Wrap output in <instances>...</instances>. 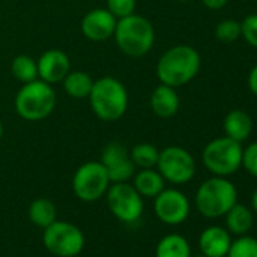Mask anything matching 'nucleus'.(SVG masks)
Segmentation results:
<instances>
[{
  "label": "nucleus",
  "mask_w": 257,
  "mask_h": 257,
  "mask_svg": "<svg viewBox=\"0 0 257 257\" xmlns=\"http://www.w3.org/2000/svg\"><path fill=\"white\" fill-rule=\"evenodd\" d=\"M201 58L191 46H176L167 50L158 64V77L164 85L183 86L200 71Z\"/></svg>",
  "instance_id": "f257e3e1"
},
{
  "label": "nucleus",
  "mask_w": 257,
  "mask_h": 257,
  "mask_svg": "<svg viewBox=\"0 0 257 257\" xmlns=\"http://www.w3.org/2000/svg\"><path fill=\"white\" fill-rule=\"evenodd\" d=\"M237 203V189L225 177L215 176L200 185L195 194L197 210L206 218L224 216Z\"/></svg>",
  "instance_id": "f03ea898"
},
{
  "label": "nucleus",
  "mask_w": 257,
  "mask_h": 257,
  "mask_svg": "<svg viewBox=\"0 0 257 257\" xmlns=\"http://www.w3.org/2000/svg\"><path fill=\"white\" fill-rule=\"evenodd\" d=\"M115 41L128 56H144L155 43V29L152 23L141 16H128L119 19L115 26Z\"/></svg>",
  "instance_id": "7ed1b4c3"
},
{
  "label": "nucleus",
  "mask_w": 257,
  "mask_h": 257,
  "mask_svg": "<svg viewBox=\"0 0 257 257\" xmlns=\"http://www.w3.org/2000/svg\"><path fill=\"white\" fill-rule=\"evenodd\" d=\"M88 97L94 113L104 121L121 118L127 109V91L124 85L113 77H101L94 82Z\"/></svg>",
  "instance_id": "20e7f679"
},
{
  "label": "nucleus",
  "mask_w": 257,
  "mask_h": 257,
  "mask_svg": "<svg viewBox=\"0 0 257 257\" xmlns=\"http://www.w3.org/2000/svg\"><path fill=\"white\" fill-rule=\"evenodd\" d=\"M56 103L55 91L44 80H32L25 83L16 97V109L19 115L29 121H38L52 113Z\"/></svg>",
  "instance_id": "39448f33"
},
{
  "label": "nucleus",
  "mask_w": 257,
  "mask_h": 257,
  "mask_svg": "<svg viewBox=\"0 0 257 257\" xmlns=\"http://www.w3.org/2000/svg\"><path fill=\"white\" fill-rule=\"evenodd\" d=\"M242 152L240 143L228 137L216 138L204 147L203 164L213 176L227 177L242 167Z\"/></svg>",
  "instance_id": "423d86ee"
},
{
  "label": "nucleus",
  "mask_w": 257,
  "mask_h": 257,
  "mask_svg": "<svg viewBox=\"0 0 257 257\" xmlns=\"http://www.w3.org/2000/svg\"><path fill=\"white\" fill-rule=\"evenodd\" d=\"M43 243L46 249L58 257H74L85 246L82 230L68 221H53L44 228Z\"/></svg>",
  "instance_id": "0eeeda50"
},
{
  "label": "nucleus",
  "mask_w": 257,
  "mask_h": 257,
  "mask_svg": "<svg viewBox=\"0 0 257 257\" xmlns=\"http://www.w3.org/2000/svg\"><path fill=\"white\" fill-rule=\"evenodd\" d=\"M158 171L161 176L174 183V185H185L194 179L197 167L192 155L177 146H170L159 152L158 159Z\"/></svg>",
  "instance_id": "6e6552de"
},
{
  "label": "nucleus",
  "mask_w": 257,
  "mask_h": 257,
  "mask_svg": "<svg viewBox=\"0 0 257 257\" xmlns=\"http://www.w3.org/2000/svg\"><path fill=\"white\" fill-rule=\"evenodd\" d=\"M109 176L101 162H86L77 168L73 177V191L82 201L91 203L103 197L109 188Z\"/></svg>",
  "instance_id": "1a4fd4ad"
},
{
  "label": "nucleus",
  "mask_w": 257,
  "mask_h": 257,
  "mask_svg": "<svg viewBox=\"0 0 257 257\" xmlns=\"http://www.w3.org/2000/svg\"><path fill=\"white\" fill-rule=\"evenodd\" d=\"M107 206L115 218L122 222H135L144 212V201L140 192L125 182L113 183L106 191Z\"/></svg>",
  "instance_id": "9d476101"
},
{
  "label": "nucleus",
  "mask_w": 257,
  "mask_h": 257,
  "mask_svg": "<svg viewBox=\"0 0 257 257\" xmlns=\"http://www.w3.org/2000/svg\"><path fill=\"white\" fill-rule=\"evenodd\" d=\"M189 212V200L183 192L177 189H164L155 197V213L164 224H182L188 219Z\"/></svg>",
  "instance_id": "9b49d317"
},
{
  "label": "nucleus",
  "mask_w": 257,
  "mask_h": 257,
  "mask_svg": "<svg viewBox=\"0 0 257 257\" xmlns=\"http://www.w3.org/2000/svg\"><path fill=\"white\" fill-rule=\"evenodd\" d=\"M101 164L107 171L109 180L113 183L127 182L135 174V164L131 153L119 143H110L101 153Z\"/></svg>",
  "instance_id": "f8f14e48"
},
{
  "label": "nucleus",
  "mask_w": 257,
  "mask_h": 257,
  "mask_svg": "<svg viewBox=\"0 0 257 257\" xmlns=\"http://www.w3.org/2000/svg\"><path fill=\"white\" fill-rule=\"evenodd\" d=\"M116 19L107 10H94L82 20V32L91 41H106L115 32Z\"/></svg>",
  "instance_id": "ddd939ff"
},
{
  "label": "nucleus",
  "mask_w": 257,
  "mask_h": 257,
  "mask_svg": "<svg viewBox=\"0 0 257 257\" xmlns=\"http://www.w3.org/2000/svg\"><path fill=\"white\" fill-rule=\"evenodd\" d=\"M38 76L47 83H56L64 80L70 73V59L61 50H47L38 59Z\"/></svg>",
  "instance_id": "4468645a"
},
{
  "label": "nucleus",
  "mask_w": 257,
  "mask_h": 257,
  "mask_svg": "<svg viewBox=\"0 0 257 257\" xmlns=\"http://www.w3.org/2000/svg\"><path fill=\"white\" fill-rule=\"evenodd\" d=\"M231 245V237L228 230L219 225H212L203 230L198 239V246L201 254L207 257H225Z\"/></svg>",
  "instance_id": "2eb2a0df"
},
{
  "label": "nucleus",
  "mask_w": 257,
  "mask_h": 257,
  "mask_svg": "<svg viewBox=\"0 0 257 257\" xmlns=\"http://www.w3.org/2000/svg\"><path fill=\"white\" fill-rule=\"evenodd\" d=\"M150 104H152L153 112L158 116L170 118V116L177 113V110L180 107V98H179V95L173 86L162 83L153 91L152 98H150Z\"/></svg>",
  "instance_id": "dca6fc26"
},
{
  "label": "nucleus",
  "mask_w": 257,
  "mask_h": 257,
  "mask_svg": "<svg viewBox=\"0 0 257 257\" xmlns=\"http://www.w3.org/2000/svg\"><path fill=\"white\" fill-rule=\"evenodd\" d=\"M222 127H224L225 137L237 143H242L248 140L252 132V119L245 110L233 109L225 115Z\"/></svg>",
  "instance_id": "f3484780"
},
{
  "label": "nucleus",
  "mask_w": 257,
  "mask_h": 257,
  "mask_svg": "<svg viewBox=\"0 0 257 257\" xmlns=\"http://www.w3.org/2000/svg\"><path fill=\"white\" fill-rule=\"evenodd\" d=\"M134 188L140 192L141 197L155 198L165 189V179L159 171H155L153 168H143V171L135 176Z\"/></svg>",
  "instance_id": "a211bd4d"
},
{
  "label": "nucleus",
  "mask_w": 257,
  "mask_h": 257,
  "mask_svg": "<svg viewBox=\"0 0 257 257\" xmlns=\"http://www.w3.org/2000/svg\"><path fill=\"white\" fill-rule=\"evenodd\" d=\"M224 216H225V225L228 233H233L236 236L246 234L252 227V213L243 204L236 203Z\"/></svg>",
  "instance_id": "6ab92c4d"
},
{
  "label": "nucleus",
  "mask_w": 257,
  "mask_h": 257,
  "mask_svg": "<svg viewBox=\"0 0 257 257\" xmlns=\"http://www.w3.org/2000/svg\"><path fill=\"white\" fill-rule=\"evenodd\" d=\"M156 257H191V245L182 234H167L156 246Z\"/></svg>",
  "instance_id": "aec40b11"
},
{
  "label": "nucleus",
  "mask_w": 257,
  "mask_h": 257,
  "mask_svg": "<svg viewBox=\"0 0 257 257\" xmlns=\"http://www.w3.org/2000/svg\"><path fill=\"white\" fill-rule=\"evenodd\" d=\"M29 219L37 227L46 228L53 221H56V207L47 198H37L29 207Z\"/></svg>",
  "instance_id": "412c9836"
},
{
  "label": "nucleus",
  "mask_w": 257,
  "mask_h": 257,
  "mask_svg": "<svg viewBox=\"0 0 257 257\" xmlns=\"http://www.w3.org/2000/svg\"><path fill=\"white\" fill-rule=\"evenodd\" d=\"M92 79L83 71H70L64 77V88L68 95L74 98H85L92 89Z\"/></svg>",
  "instance_id": "4be33fe9"
},
{
  "label": "nucleus",
  "mask_w": 257,
  "mask_h": 257,
  "mask_svg": "<svg viewBox=\"0 0 257 257\" xmlns=\"http://www.w3.org/2000/svg\"><path fill=\"white\" fill-rule=\"evenodd\" d=\"M13 74L23 83H29L37 80L38 77V65L37 62L26 55H20L13 61Z\"/></svg>",
  "instance_id": "5701e85b"
},
{
  "label": "nucleus",
  "mask_w": 257,
  "mask_h": 257,
  "mask_svg": "<svg viewBox=\"0 0 257 257\" xmlns=\"http://www.w3.org/2000/svg\"><path fill=\"white\" fill-rule=\"evenodd\" d=\"M131 159L135 167L140 168H153L159 159V150L153 144H138L131 152Z\"/></svg>",
  "instance_id": "b1692460"
},
{
  "label": "nucleus",
  "mask_w": 257,
  "mask_h": 257,
  "mask_svg": "<svg viewBox=\"0 0 257 257\" xmlns=\"http://www.w3.org/2000/svg\"><path fill=\"white\" fill-rule=\"evenodd\" d=\"M225 257H257V239L242 234L236 240H231Z\"/></svg>",
  "instance_id": "393cba45"
},
{
  "label": "nucleus",
  "mask_w": 257,
  "mask_h": 257,
  "mask_svg": "<svg viewBox=\"0 0 257 257\" xmlns=\"http://www.w3.org/2000/svg\"><path fill=\"white\" fill-rule=\"evenodd\" d=\"M215 35L221 43H233L240 37V23L236 20H222L215 29Z\"/></svg>",
  "instance_id": "a878e982"
},
{
  "label": "nucleus",
  "mask_w": 257,
  "mask_h": 257,
  "mask_svg": "<svg viewBox=\"0 0 257 257\" xmlns=\"http://www.w3.org/2000/svg\"><path fill=\"white\" fill-rule=\"evenodd\" d=\"M137 0H107V11L115 19H124L135 13Z\"/></svg>",
  "instance_id": "bb28decb"
},
{
  "label": "nucleus",
  "mask_w": 257,
  "mask_h": 257,
  "mask_svg": "<svg viewBox=\"0 0 257 257\" xmlns=\"http://www.w3.org/2000/svg\"><path fill=\"white\" fill-rule=\"evenodd\" d=\"M240 37L246 44L257 49V14L246 16L240 23Z\"/></svg>",
  "instance_id": "cd10ccee"
},
{
  "label": "nucleus",
  "mask_w": 257,
  "mask_h": 257,
  "mask_svg": "<svg viewBox=\"0 0 257 257\" xmlns=\"http://www.w3.org/2000/svg\"><path fill=\"white\" fill-rule=\"evenodd\" d=\"M242 167L248 174L257 179V143H251L242 152Z\"/></svg>",
  "instance_id": "c85d7f7f"
},
{
  "label": "nucleus",
  "mask_w": 257,
  "mask_h": 257,
  "mask_svg": "<svg viewBox=\"0 0 257 257\" xmlns=\"http://www.w3.org/2000/svg\"><path fill=\"white\" fill-rule=\"evenodd\" d=\"M248 88L257 97V64L251 68V71L248 74Z\"/></svg>",
  "instance_id": "c756f323"
},
{
  "label": "nucleus",
  "mask_w": 257,
  "mask_h": 257,
  "mask_svg": "<svg viewBox=\"0 0 257 257\" xmlns=\"http://www.w3.org/2000/svg\"><path fill=\"white\" fill-rule=\"evenodd\" d=\"M201 2L209 10H221V8H224L227 5L228 0H201Z\"/></svg>",
  "instance_id": "7c9ffc66"
},
{
  "label": "nucleus",
  "mask_w": 257,
  "mask_h": 257,
  "mask_svg": "<svg viewBox=\"0 0 257 257\" xmlns=\"http://www.w3.org/2000/svg\"><path fill=\"white\" fill-rule=\"evenodd\" d=\"M251 206H252V210L257 213V189L252 192V195H251Z\"/></svg>",
  "instance_id": "2f4dec72"
},
{
  "label": "nucleus",
  "mask_w": 257,
  "mask_h": 257,
  "mask_svg": "<svg viewBox=\"0 0 257 257\" xmlns=\"http://www.w3.org/2000/svg\"><path fill=\"white\" fill-rule=\"evenodd\" d=\"M2 134H4V127H2V122H0V138H2Z\"/></svg>",
  "instance_id": "473e14b6"
},
{
  "label": "nucleus",
  "mask_w": 257,
  "mask_h": 257,
  "mask_svg": "<svg viewBox=\"0 0 257 257\" xmlns=\"http://www.w3.org/2000/svg\"><path fill=\"white\" fill-rule=\"evenodd\" d=\"M195 257H207V255H204V254H201V255H195Z\"/></svg>",
  "instance_id": "72a5a7b5"
},
{
  "label": "nucleus",
  "mask_w": 257,
  "mask_h": 257,
  "mask_svg": "<svg viewBox=\"0 0 257 257\" xmlns=\"http://www.w3.org/2000/svg\"><path fill=\"white\" fill-rule=\"evenodd\" d=\"M179 2H188V0H179Z\"/></svg>",
  "instance_id": "f704fd0d"
}]
</instances>
